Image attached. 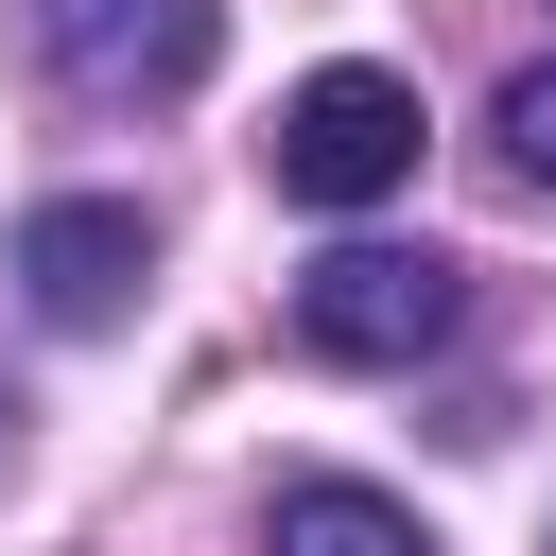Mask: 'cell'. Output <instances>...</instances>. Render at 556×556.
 Here are the masks:
<instances>
[{"mask_svg": "<svg viewBox=\"0 0 556 556\" xmlns=\"http://www.w3.org/2000/svg\"><path fill=\"white\" fill-rule=\"evenodd\" d=\"M452 330H469V261H434V243H330L295 278V348L313 365H434Z\"/></svg>", "mask_w": 556, "mask_h": 556, "instance_id": "obj_1", "label": "cell"}, {"mask_svg": "<svg viewBox=\"0 0 556 556\" xmlns=\"http://www.w3.org/2000/svg\"><path fill=\"white\" fill-rule=\"evenodd\" d=\"M417 139H434V122H417L400 70H313V87L278 104L261 156H278L295 208H382V191H417Z\"/></svg>", "mask_w": 556, "mask_h": 556, "instance_id": "obj_2", "label": "cell"}, {"mask_svg": "<svg viewBox=\"0 0 556 556\" xmlns=\"http://www.w3.org/2000/svg\"><path fill=\"white\" fill-rule=\"evenodd\" d=\"M226 52V0H35V70L70 104H174Z\"/></svg>", "mask_w": 556, "mask_h": 556, "instance_id": "obj_3", "label": "cell"}, {"mask_svg": "<svg viewBox=\"0 0 556 556\" xmlns=\"http://www.w3.org/2000/svg\"><path fill=\"white\" fill-rule=\"evenodd\" d=\"M139 278H156V226H139L122 191H52V208H17V295H35V330H122Z\"/></svg>", "mask_w": 556, "mask_h": 556, "instance_id": "obj_4", "label": "cell"}, {"mask_svg": "<svg viewBox=\"0 0 556 556\" xmlns=\"http://www.w3.org/2000/svg\"><path fill=\"white\" fill-rule=\"evenodd\" d=\"M261 556H434V539H417V504H382L348 469H295L278 521H261Z\"/></svg>", "mask_w": 556, "mask_h": 556, "instance_id": "obj_5", "label": "cell"}, {"mask_svg": "<svg viewBox=\"0 0 556 556\" xmlns=\"http://www.w3.org/2000/svg\"><path fill=\"white\" fill-rule=\"evenodd\" d=\"M486 139H504V174H521V191H556V70H521V87L486 104Z\"/></svg>", "mask_w": 556, "mask_h": 556, "instance_id": "obj_6", "label": "cell"}, {"mask_svg": "<svg viewBox=\"0 0 556 556\" xmlns=\"http://www.w3.org/2000/svg\"><path fill=\"white\" fill-rule=\"evenodd\" d=\"M0 452H17V400H0Z\"/></svg>", "mask_w": 556, "mask_h": 556, "instance_id": "obj_7", "label": "cell"}]
</instances>
